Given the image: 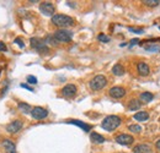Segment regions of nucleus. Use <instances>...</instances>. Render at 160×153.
I'll list each match as a JSON object with an SVG mask.
<instances>
[{
  "label": "nucleus",
  "mask_w": 160,
  "mask_h": 153,
  "mask_svg": "<svg viewBox=\"0 0 160 153\" xmlns=\"http://www.w3.org/2000/svg\"><path fill=\"white\" fill-rule=\"evenodd\" d=\"M121 123H122V120H121L120 116H117V115H108V116H106V118L102 120L101 128H102L103 130L111 132V131L116 130V129L120 126Z\"/></svg>",
  "instance_id": "obj_1"
},
{
  "label": "nucleus",
  "mask_w": 160,
  "mask_h": 153,
  "mask_svg": "<svg viewBox=\"0 0 160 153\" xmlns=\"http://www.w3.org/2000/svg\"><path fill=\"white\" fill-rule=\"evenodd\" d=\"M40 11L44 16H52L53 17L56 7H54V5L51 1H43V2H41L40 5Z\"/></svg>",
  "instance_id": "obj_6"
},
{
  "label": "nucleus",
  "mask_w": 160,
  "mask_h": 153,
  "mask_svg": "<svg viewBox=\"0 0 160 153\" xmlns=\"http://www.w3.org/2000/svg\"><path fill=\"white\" fill-rule=\"evenodd\" d=\"M98 39L102 42V43H108L110 42V37L108 36H106V35H103V33H100L99 36H98Z\"/></svg>",
  "instance_id": "obj_25"
},
{
  "label": "nucleus",
  "mask_w": 160,
  "mask_h": 153,
  "mask_svg": "<svg viewBox=\"0 0 160 153\" xmlns=\"http://www.w3.org/2000/svg\"><path fill=\"white\" fill-rule=\"evenodd\" d=\"M14 43H16L20 48H25V43H23V40L20 38V37H18V38H15V40H14Z\"/></svg>",
  "instance_id": "obj_27"
},
{
  "label": "nucleus",
  "mask_w": 160,
  "mask_h": 153,
  "mask_svg": "<svg viewBox=\"0 0 160 153\" xmlns=\"http://www.w3.org/2000/svg\"><path fill=\"white\" fill-rule=\"evenodd\" d=\"M8 50V47L5 45V43L0 42V52H6Z\"/></svg>",
  "instance_id": "obj_30"
},
{
  "label": "nucleus",
  "mask_w": 160,
  "mask_h": 153,
  "mask_svg": "<svg viewBox=\"0 0 160 153\" xmlns=\"http://www.w3.org/2000/svg\"><path fill=\"white\" fill-rule=\"evenodd\" d=\"M53 37L59 43H68L73 39V32L69 30H65V28H60V30H57L54 32Z\"/></svg>",
  "instance_id": "obj_3"
},
{
  "label": "nucleus",
  "mask_w": 160,
  "mask_h": 153,
  "mask_svg": "<svg viewBox=\"0 0 160 153\" xmlns=\"http://www.w3.org/2000/svg\"><path fill=\"white\" fill-rule=\"evenodd\" d=\"M31 115L36 120H42V119H46L48 116V110L42 108V107H35L31 110Z\"/></svg>",
  "instance_id": "obj_9"
},
{
  "label": "nucleus",
  "mask_w": 160,
  "mask_h": 153,
  "mask_svg": "<svg viewBox=\"0 0 160 153\" xmlns=\"http://www.w3.org/2000/svg\"><path fill=\"white\" fill-rule=\"evenodd\" d=\"M143 4H144L145 6H149V7H155V6L159 5L160 1L159 0H144Z\"/></svg>",
  "instance_id": "obj_22"
},
{
  "label": "nucleus",
  "mask_w": 160,
  "mask_h": 153,
  "mask_svg": "<svg viewBox=\"0 0 160 153\" xmlns=\"http://www.w3.org/2000/svg\"><path fill=\"white\" fill-rule=\"evenodd\" d=\"M52 23H53L54 26L59 27V30L60 28H65V30H67L68 27H70V26L74 25V19L70 17V16H68V15L57 14V15H53V17H52Z\"/></svg>",
  "instance_id": "obj_2"
},
{
  "label": "nucleus",
  "mask_w": 160,
  "mask_h": 153,
  "mask_svg": "<svg viewBox=\"0 0 160 153\" xmlns=\"http://www.w3.org/2000/svg\"><path fill=\"white\" fill-rule=\"evenodd\" d=\"M22 126H23V124H22L21 120H14V121H11L10 124L6 125V131L9 134H16L22 129Z\"/></svg>",
  "instance_id": "obj_10"
},
{
  "label": "nucleus",
  "mask_w": 160,
  "mask_h": 153,
  "mask_svg": "<svg viewBox=\"0 0 160 153\" xmlns=\"http://www.w3.org/2000/svg\"><path fill=\"white\" fill-rule=\"evenodd\" d=\"M90 140H91L92 143H98V145H100V143H103V142H105V137H103L102 135L98 134V132H91V135H90Z\"/></svg>",
  "instance_id": "obj_16"
},
{
  "label": "nucleus",
  "mask_w": 160,
  "mask_h": 153,
  "mask_svg": "<svg viewBox=\"0 0 160 153\" xmlns=\"http://www.w3.org/2000/svg\"><path fill=\"white\" fill-rule=\"evenodd\" d=\"M140 103H149L154 99V95L150 93V92H142L139 96Z\"/></svg>",
  "instance_id": "obj_17"
},
{
  "label": "nucleus",
  "mask_w": 160,
  "mask_h": 153,
  "mask_svg": "<svg viewBox=\"0 0 160 153\" xmlns=\"http://www.w3.org/2000/svg\"><path fill=\"white\" fill-rule=\"evenodd\" d=\"M128 130L132 131L133 134H139L140 131H142V126H140V125H137V124H132V125L128 126Z\"/></svg>",
  "instance_id": "obj_23"
},
{
  "label": "nucleus",
  "mask_w": 160,
  "mask_h": 153,
  "mask_svg": "<svg viewBox=\"0 0 160 153\" xmlns=\"http://www.w3.org/2000/svg\"><path fill=\"white\" fill-rule=\"evenodd\" d=\"M69 124H73V125H77V126H79L85 132H89L90 130H91V125H89V124H86V123H82V121H80V120H69L68 121Z\"/></svg>",
  "instance_id": "obj_15"
},
{
  "label": "nucleus",
  "mask_w": 160,
  "mask_h": 153,
  "mask_svg": "<svg viewBox=\"0 0 160 153\" xmlns=\"http://www.w3.org/2000/svg\"><path fill=\"white\" fill-rule=\"evenodd\" d=\"M139 43V39L138 38H134L131 40V44H129V47H133V45H136V44H138Z\"/></svg>",
  "instance_id": "obj_31"
},
{
  "label": "nucleus",
  "mask_w": 160,
  "mask_h": 153,
  "mask_svg": "<svg viewBox=\"0 0 160 153\" xmlns=\"http://www.w3.org/2000/svg\"><path fill=\"white\" fill-rule=\"evenodd\" d=\"M128 30H129L131 32H134V33H143V32H144V30H143V28H134V27H128Z\"/></svg>",
  "instance_id": "obj_28"
},
{
  "label": "nucleus",
  "mask_w": 160,
  "mask_h": 153,
  "mask_svg": "<svg viewBox=\"0 0 160 153\" xmlns=\"http://www.w3.org/2000/svg\"><path fill=\"white\" fill-rule=\"evenodd\" d=\"M1 145H2V148L6 153H16V146L11 140L5 138Z\"/></svg>",
  "instance_id": "obj_12"
},
{
  "label": "nucleus",
  "mask_w": 160,
  "mask_h": 153,
  "mask_svg": "<svg viewBox=\"0 0 160 153\" xmlns=\"http://www.w3.org/2000/svg\"><path fill=\"white\" fill-rule=\"evenodd\" d=\"M21 87H22V88L28 90L30 92H33V88H32V87H30V86H28V85H26V83H21Z\"/></svg>",
  "instance_id": "obj_29"
},
{
  "label": "nucleus",
  "mask_w": 160,
  "mask_h": 153,
  "mask_svg": "<svg viewBox=\"0 0 160 153\" xmlns=\"http://www.w3.org/2000/svg\"><path fill=\"white\" fill-rule=\"evenodd\" d=\"M144 49L145 50H148V52H159L160 48L158 47V45H144Z\"/></svg>",
  "instance_id": "obj_24"
},
{
  "label": "nucleus",
  "mask_w": 160,
  "mask_h": 153,
  "mask_svg": "<svg viewBox=\"0 0 160 153\" xmlns=\"http://www.w3.org/2000/svg\"><path fill=\"white\" fill-rule=\"evenodd\" d=\"M112 74L115 76H122L124 74V67L122 66V64H115L112 67Z\"/></svg>",
  "instance_id": "obj_20"
},
{
  "label": "nucleus",
  "mask_w": 160,
  "mask_h": 153,
  "mask_svg": "<svg viewBox=\"0 0 160 153\" xmlns=\"http://www.w3.org/2000/svg\"><path fill=\"white\" fill-rule=\"evenodd\" d=\"M133 153H152V147L149 145H137L133 148Z\"/></svg>",
  "instance_id": "obj_14"
},
{
  "label": "nucleus",
  "mask_w": 160,
  "mask_h": 153,
  "mask_svg": "<svg viewBox=\"0 0 160 153\" xmlns=\"http://www.w3.org/2000/svg\"><path fill=\"white\" fill-rule=\"evenodd\" d=\"M128 109L129 110H132V112H134V110H138L140 109V107H142V103H140V100L138 99H131L129 102H128Z\"/></svg>",
  "instance_id": "obj_18"
},
{
  "label": "nucleus",
  "mask_w": 160,
  "mask_h": 153,
  "mask_svg": "<svg viewBox=\"0 0 160 153\" xmlns=\"http://www.w3.org/2000/svg\"><path fill=\"white\" fill-rule=\"evenodd\" d=\"M30 42H31V47L33 49H36L41 54H47L49 52V48L47 47V43H44V40L33 37V38L30 39Z\"/></svg>",
  "instance_id": "obj_5"
},
{
  "label": "nucleus",
  "mask_w": 160,
  "mask_h": 153,
  "mask_svg": "<svg viewBox=\"0 0 160 153\" xmlns=\"http://www.w3.org/2000/svg\"><path fill=\"white\" fill-rule=\"evenodd\" d=\"M77 92H78V88L73 83H69V85H65L63 88H62V95L65 98H74L77 96Z\"/></svg>",
  "instance_id": "obj_7"
},
{
  "label": "nucleus",
  "mask_w": 160,
  "mask_h": 153,
  "mask_svg": "<svg viewBox=\"0 0 160 153\" xmlns=\"http://www.w3.org/2000/svg\"><path fill=\"white\" fill-rule=\"evenodd\" d=\"M133 119L137 121H147L149 119V114L148 112H138L133 115Z\"/></svg>",
  "instance_id": "obj_19"
},
{
  "label": "nucleus",
  "mask_w": 160,
  "mask_h": 153,
  "mask_svg": "<svg viewBox=\"0 0 160 153\" xmlns=\"http://www.w3.org/2000/svg\"><path fill=\"white\" fill-rule=\"evenodd\" d=\"M27 82L31 83V85H36V83H37V77L30 75V76H27Z\"/></svg>",
  "instance_id": "obj_26"
},
{
  "label": "nucleus",
  "mask_w": 160,
  "mask_h": 153,
  "mask_svg": "<svg viewBox=\"0 0 160 153\" xmlns=\"http://www.w3.org/2000/svg\"><path fill=\"white\" fill-rule=\"evenodd\" d=\"M19 109H20V112H22L23 114H28V113H31V110H32V108L27 104V103H19Z\"/></svg>",
  "instance_id": "obj_21"
},
{
  "label": "nucleus",
  "mask_w": 160,
  "mask_h": 153,
  "mask_svg": "<svg viewBox=\"0 0 160 153\" xmlns=\"http://www.w3.org/2000/svg\"><path fill=\"white\" fill-rule=\"evenodd\" d=\"M115 141L118 143V145H122V146H129L134 142V137L132 135H128V134H121L118 135Z\"/></svg>",
  "instance_id": "obj_8"
},
{
  "label": "nucleus",
  "mask_w": 160,
  "mask_h": 153,
  "mask_svg": "<svg viewBox=\"0 0 160 153\" xmlns=\"http://www.w3.org/2000/svg\"><path fill=\"white\" fill-rule=\"evenodd\" d=\"M90 88L92 91H100L103 87H106L107 85V78L103 75H96L91 81H90Z\"/></svg>",
  "instance_id": "obj_4"
},
{
  "label": "nucleus",
  "mask_w": 160,
  "mask_h": 153,
  "mask_svg": "<svg viewBox=\"0 0 160 153\" xmlns=\"http://www.w3.org/2000/svg\"><path fill=\"white\" fill-rule=\"evenodd\" d=\"M108 95L112 98H115V99H121V98H123L126 96V90L123 87H121V86H115V87L110 88Z\"/></svg>",
  "instance_id": "obj_11"
},
{
  "label": "nucleus",
  "mask_w": 160,
  "mask_h": 153,
  "mask_svg": "<svg viewBox=\"0 0 160 153\" xmlns=\"http://www.w3.org/2000/svg\"><path fill=\"white\" fill-rule=\"evenodd\" d=\"M137 70H138V74L140 76H148L150 74V67L144 61H140V63L137 64Z\"/></svg>",
  "instance_id": "obj_13"
},
{
  "label": "nucleus",
  "mask_w": 160,
  "mask_h": 153,
  "mask_svg": "<svg viewBox=\"0 0 160 153\" xmlns=\"http://www.w3.org/2000/svg\"><path fill=\"white\" fill-rule=\"evenodd\" d=\"M155 147H157L158 150H160V140H159V141H157V143H155Z\"/></svg>",
  "instance_id": "obj_32"
}]
</instances>
